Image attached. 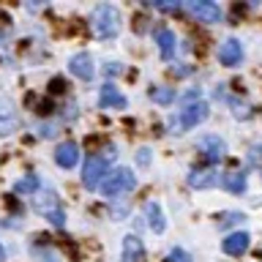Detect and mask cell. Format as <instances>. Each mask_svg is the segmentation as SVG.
<instances>
[{
    "mask_svg": "<svg viewBox=\"0 0 262 262\" xmlns=\"http://www.w3.org/2000/svg\"><path fill=\"white\" fill-rule=\"evenodd\" d=\"M93 33L98 38H115L120 33V11L110 3L96 6L93 11Z\"/></svg>",
    "mask_w": 262,
    "mask_h": 262,
    "instance_id": "6da1fadb",
    "label": "cell"
},
{
    "mask_svg": "<svg viewBox=\"0 0 262 262\" xmlns=\"http://www.w3.org/2000/svg\"><path fill=\"white\" fill-rule=\"evenodd\" d=\"M134 188H137V178H134V172L126 169V167L112 169L101 183V191H104V196H110V200H118V196L134 191Z\"/></svg>",
    "mask_w": 262,
    "mask_h": 262,
    "instance_id": "7a4b0ae2",
    "label": "cell"
},
{
    "mask_svg": "<svg viewBox=\"0 0 262 262\" xmlns=\"http://www.w3.org/2000/svg\"><path fill=\"white\" fill-rule=\"evenodd\" d=\"M208 115H210V110H208V104H205V101H188L183 110H180L178 118L172 120V134H183V131L200 126Z\"/></svg>",
    "mask_w": 262,
    "mask_h": 262,
    "instance_id": "3957f363",
    "label": "cell"
},
{
    "mask_svg": "<svg viewBox=\"0 0 262 262\" xmlns=\"http://www.w3.org/2000/svg\"><path fill=\"white\" fill-rule=\"evenodd\" d=\"M106 175H110V164H106L104 156H88L85 169H82V183H85L88 191L101 188V183H104Z\"/></svg>",
    "mask_w": 262,
    "mask_h": 262,
    "instance_id": "277c9868",
    "label": "cell"
},
{
    "mask_svg": "<svg viewBox=\"0 0 262 262\" xmlns=\"http://www.w3.org/2000/svg\"><path fill=\"white\" fill-rule=\"evenodd\" d=\"M196 150L202 153V159L208 164H219V161H224V156H227V142L219 134H205L200 142H196Z\"/></svg>",
    "mask_w": 262,
    "mask_h": 262,
    "instance_id": "5b68a950",
    "label": "cell"
},
{
    "mask_svg": "<svg viewBox=\"0 0 262 262\" xmlns=\"http://www.w3.org/2000/svg\"><path fill=\"white\" fill-rule=\"evenodd\" d=\"M36 210H38V213H44V216L52 221L55 227H66V213L60 210V200H57L52 191H47V194H38V196H36Z\"/></svg>",
    "mask_w": 262,
    "mask_h": 262,
    "instance_id": "8992f818",
    "label": "cell"
},
{
    "mask_svg": "<svg viewBox=\"0 0 262 262\" xmlns=\"http://www.w3.org/2000/svg\"><path fill=\"white\" fill-rule=\"evenodd\" d=\"M188 11H191L200 22H205V25H219L221 22V8L216 6V3H210V0H188Z\"/></svg>",
    "mask_w": 262,
    "mask_h": 262,
    "instance_id": "52a82bcc",
    "label": "cell"
},
{
    "mask_svg": "<svg viewBox=\"0 0 262 262\" xmlns=\"http://www.w3.org/2000/svg\"><path fill=\"white\" fill-rule=\"evenodd\" d=\"M243 60V44L237 38H227L224 44L219 47V63L227 66V69H235Z\"/></svg>",
    "mask_w": 262,
    "mask_h": 262,
    "instance_id": "ba28073f",
    "label": "cell"
},
{
    "mask_svg": "<svg viewBox=\"0 0 262 262\" xmlns=\"http://www.w3.org/2000/svg\"><path fill=\"white\" fill-rule=\"evenodd\" d=\"M249 246H251L249 232H232V235H227L224 241H221V251L229 254V257H241V254L249 251Z\"/></svg>",
    "mask_w": 262,
    "mask_h": 262,
    "instance_id": "9c48e42d",
    "label": "cell"
},
{
    "mask_svg": "<svg viewBox=\"0 0 262 262\" xmlns=\"http://www.w3.org/2000/svg\"><path fill=\"white\" fill-rule=\"evenodd\" d=\"M98 104H101V110H126L128 98L123 96L112 82H106V85L101 88V93H98Z\"/></svg>",
    "mask_w": 262,
    "mask_h": 262,
    "instance_id": "30bf717a",
    "label": "cell"
},
{
    "mask_svg": "<svg viewBox=\"0 0 262 262\" xmlns=\"http://www.w3.org/2000/svg\"><path fill=\"white\" fill-rule=\"evenodd\" d=\"M120 262H147V251L145 243L137 235H126L123 237V257Z\"/></svg>",
    "mask_w": 262,
    "mask_h": 262,
    "instance_id": "8fae6325",
    "label": "cell"
},
{
    "mask_svg": "<svg viewBox=\"0 0 262 262\" xmlns=\"http://www.w3.org/2000/svg\"><path fill=\"white\" fill-rule=\"evenodd\" d=\"M77 161H79V147L77 142H60L57 145V150H55V164L57 167H63V169H74L77 167Z\"/></svg>",
    "mask_w": 262,
    "mask_h": 262,
    "instance_id": "7c38bea8",
    "label": "cell"
},
{
    "mask_svg": "<svg viewBox=\"0 0 262 262\" xmlns=\"http://www.w3.org/2000/svg\"><path fill=\"white\" fill-rule=\"evenodd\" d=\"M69 71L74 74V77H79V79H93V74H96V69H93V57H90L88 52H77L69 60Z\"/></svg>",
    "mask_w": 262,
    "mask_h": 262,
    "instance_id": "4fadbf2b",
    "label": "cell"
},
{
    "mask_svg": "<svg viewBox=\"0 0 262 262\" xmlns=\"http://www.w3.org/2000/svg\"><path fill=\"white\" fill-rule=\"evenodd\" d=\"M156 44H159V52H161L164 60H172V57H175L178 38H175V33H172V30H167V28L156 30Z\"/></svg>",
    "mask_w": 262,
    "mask_h": 262,
    "instance_id": "5bb4252c",
    "label": "cell"
},
{
    "mask_svg": "<svg viewBox=\"0 0 262 262\" xmlns=\"http://www.w3.org/2000/svg\"><path fill=\"white\" fill-rule=\"evenodd\" d=\"M145 219H147V227L153 229L156 235H161L167 229V221H164V213H161V205L159 202H145Z\"/></svg>",
    "mask_w": 262,
    "mask_h": 262,
    "instance_id": "9a60e30c",
    "label": "cell"
},
{
    "mask_svg": "<svg viewBox=\"0 0 262 262\" xmlns=\"http://www.w3.org/2000/svg\"><path fill=\"white\" fill-rule=\"evenodd\" d=\"M219 180H221L219 172H213V169H194L188 175V186L191 188H213Z\"/></svg>",
    "mask_w": 262,
    "mask_h": 262,
    "instance_id": "2e32d148",
    "label": "cell"
},
{
    "mask_svg": "<svg viewBox=\"0 0 262 262\" xmlns=\"http://www.w3.org/2000/svg\"><path fill=\"white\" fill-rule=\"evenodd\" d=\"M219 183L232 194H243L246 191V172H224Z\"/></svg>",
    "mask_w": 262,
    "mask_h": 262,
    "instance_id": "e0dca14e",
    "label": "cell"
},
{
    "mask_svg": "<svg viewBox=\"0 0 262 262\" xmlns=\"http://www.w3.org/2000/svg\"><path fill=\"white\" fill-rule=\"evenodd\" d=\"M147 96H150V101H156V104H161V106H167V104H172L175 101V88H167V85H153L150 90H147Z\"/></svg>",
    "mask_w": 262,
    "mask_h": 262,
    "instance_id": "ac0fdd59",
    "label": "cell"
},
{
    "mask_svg": "<svg viewBox=\"0 0 262 262\" xmlns=\"http://www.w3.org/2000/svg\"><path fill=\"white\" fill-rule=\"evenodd\" d=\"M38 186H41L38 175H25L22 180H16L14 191H16V194H33V191H38Z\"/></svg>",
    "mask_w": 262,
    "mask_h": 262,
    "instance_id": "d6986e66",
    "label": "cell"
},
{
    "mask_svg": "<svg viewBox=\"0 0 262 262\" xmlns=\"http://www.w3.org/2000/svg\"><path fill=\"white\" fill-rule=\"evenodd\" d=\"M167 262H194V259H191V254H188L186 249H172L167 254Z\"/></svg>",
    "mask_w": 262,
    "mask_h": 262,
    "instance_id": "ffe728a7",
    "label": "cell"
},
{
    "mask_svg": "<svg viewBox=\"0 0 262 262\" xmlns=\"http://www.w3.org/2000/svg\"><path fill=\"white\" fill-rule=\"evenodd\" d=\"M246 216L243 213H224V216H221V221H219V227L224 229V227H229V224H241Z\"/></svg>",
    "mask_w": 262,
    "mask_h": 262,
    "instance_id": "44dd1931",
    "label": "cell"
},
{
    "mask_svg": "<svg viewBox=\"0 0 262 262\" xmlns=\"http://www.w3.org/2000/svg\"><path fill=\"white\" fill-rule=\"evenodd\" d=\"M137 164H142V167H147V164H150V150H147V147H139V153H137Z\"/></svg>",
    "mask_w": 262,
    "mask_h": 262,
    "instance_id": "7402d4cb",
    "label": "cell"
},
{
    "mask_svg": "<svg viewBox=\"0 0 262 262\" xmlns=\"http://www.w3.org/2000/svg\"><path fill=\"white\" fill-rule=\"evenodd\" d=\"M49 90H52V93H63V90H66V88H63V79L55 77L52 82H49Z\"/></svg>",
    "mask_w": 262,
    "mask_h": 262,
    "instance_id": "603a6c76",
    "label": "cell"
},
{
    "mask_svg": "<svg viewBox=\"0 0 262 262\" xmlns=\"http://www.w3.org/2000/svg\"><path fill=\"white\" fill-rule=\"evenodd\" d=\"M156 8H161V11H178L180 3H156Z\"/></svg>",
    "mask_w": 262,
    "mask_h": 262,
    "instance_id": "cb8c5ba5",
    "label": "cell"
},
{
    "mask_svg": "<svg viewBox=\"0 0 262 262\" xmlns=\"http://www.w3.org/2000/svg\"><path fill=\"white\" fill-rule=\"evenodd\" d=\"M118 71H120L118 63H110V66H106V74H118Z\"/></svg>",
    "mask_w": 262,
    "mask_h": 262,
    "instance_id": "d4e9b609",
    "label": "cell"
},
{
    "mask_svg": "<svg viewBox=\"0 0 262 262\" xmlns=\"http://www.w3.org/2000/svg\"><path fill=\"white\" fill-rule=\"evenodd\" d=\"M6 259V249H3V243H0V262Z\"/></svg>",
    "mask_w": 262,
    "mask_h": 262,
    "instance_id": "484cf974",
    "label": "cell"
}]
</instances>
